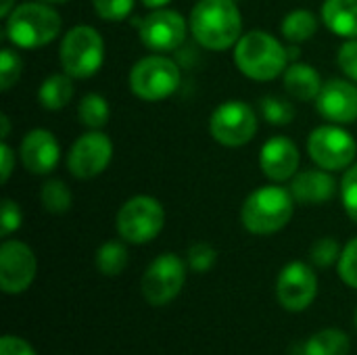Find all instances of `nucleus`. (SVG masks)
Segmentation results:
<instances>
[{
	"instance_id": "obj_1",
	"label": "nucleus",
	"mask_w": 357,
	"mask_h": 355,
	"mask_svg": "<svg viewBox=\"0 0 357 355\" xmlns=\"http://www.w3.org/2000/svg\"><path fill=\"white\" fill-rule=\"evenodd\" d=\"M195 40L207 50H228L243 36V15L234 0H199L188 19Z\"/></svg>"
},
{
	"instance_id": "obj_2",
	"label": "nucleus",
	"mask_w": 357,
	"mask_h": 355,
	"mask_svg": "<svg viewBox=\"0 0 357 355\" xmlns=\"http://www.w3.org/2000/svg\"><path fill=\"white\" fill-rule=\"evenodd\" d=\"M234 63L245 77L255 82H270L287 71L289 50L276 36L253 29L243 33L236 42Z\"/></svg>"
},
{
	"instance_id": "obj_3",
	"label": "nucleus",
	"mask_w": 357,
	"mask_h": 355,
	"mask_svg": "<svg viewBox=\"0 0 357 355\" xmlns=\"http://www.w3.org/2000/svg\"><path fill=\"white\" fill-rule=\"evenodd\" d=\"M295 197L289 188L278 186L276 182L270 186L255 188L243 203L241 222L243 226L257 236H268L280 232L293 218Z\"/></svg>"
},
{
	"instance_id": "obj_4",
	"label": "nucleus",
	"mask_w": 357,
	"mask_h": 355,
	"mask_svg": "<svg viewBox=\"0 0 357 355\" xmlns=\"http://www.w3.org/2000/svg\"><path fill=\"white\" fill-rule=\"evenodd\" d=\"M4 33L17 48H42L50 44L63 27L61 15L44 2H23L4 19Z\"/></svg>"
},
{
	"instance_id": "obj_5",
	"label": "nucleus",
	"mask_w": 357,
	"mask_h": 355,
	"mask_svg": "<svg viewBox=\"0 0 357 355\" xmlns=\"http://www.w3.org/2000/svg\"><path fill=\"white\" fill-rule=\"evenodd\" d=\"M59 59L73 80L92 77L105 63V40L92 25H75L63 36Z\"/></svg>"
},
{
	"instance_id": "obj_6",
	"label": "nucleus",
	"mask_w": 357,
	"mask_h": 355,
	"mask_svg": "<svg viewBox=\"0 0 357 355\" xmlns=\"http://www.w3.org/2000/svg\"><path fill=\"white\" fill-rule=\"evenodd\" d=\"M182 82V71L176 61L165 54H149L130 69V90L146 103L169 98Z\"/></svg>"
},
{
	"instance_id": "obj_7",
	"label": "nucleus",
	"mask_w": 357,
	"mask_h": 355,
	"mask_svg": "<svg viewBox=\"0 0 357 355\" xmlns=\"http://www.w3.org/2000/svg\"><path fill=\"white\" fill-rule=\"evenodd\" d=\"M165 226L163 205L149 195H136L128 199L115 218V228L126 243L144 245L159 236Z\"/></svg>"
},
{
	"instance_id": "obj_8",
	"label": "nucleus",
	"mask_w": 357,
	"mask_h": 355,
	"mask_svg": "<svg viewBox=\"0 0 357 355\" xmlns=\"http://www.w3.org/2000/svg\"><path fill=\"white\" fill-rule=\"evenodd\" d=\"M307 153L318 167L328 172H341L354 165L357 142L339 123H326L312 130L307 138Z\"/></svg>"
},
{
	"instance_id": "obj_9",
	"label": "nucleus",
	"mask_w": 357,
	"mask_h": 355,
	"mask_svg": "<svg viewBox=\"0 0 357 355\" xmlns=\"http://www.w3.org/2000/svg\"><path fill=\"white\" fill-rule=\"evenodd\" d=\"M209 132L224 146H245L257 134V115L245 100H226L213 109Z\"/></svg>"
},
{
	"instance_id": "obj_10",
	"label": "nucleus",
	"mask_w": 357,
	"mask_h": 355,
	"mask_svg": "<svg viewBox=\"0 0 357 355\" xmlns=\"http://www.w3.org/2000/svg\"><path fill=\"white\" fill-rule=\"evenodd\" d=\"M186 282V264L176 253H163L155 257L142 276V295L151 305L172 303Z\"/></svg>"
},
{
	"instance_id": "obj_11",
	"label": "nucleus",
	"mask_w": 357,
	"mask_h": 355,
	"mask_svg": "<svg viewBox=\"0 0 357 355\" xmlns=\"http://www.w3.org/2000/svg\"><path fill=\"white\" fill-rule=\"evenodd\" d=\"M113 159V142L100 130H90L82 134L67 157L69 174L77 180H90L102 174Z\"/></svg>"
},
{
	"instance_id": "obj_12",
	"label": "nucleus",
	"mask_w": 357,
	"mask_h": 355,
	"mask_svg": "<svg viewBox=\"0 0 357 355\" xmlns=\"http://www.w3.org/2000/svg\"><path fill=\"white\" fill-rule=\"evenodd\" d=\"M186 19L167 6L151 10V15L138 21L140 40L153 52H172L180 48L186 40Z\"/></svg>"
},
{
	"instance_id": "obj_13",
	"label": "nucleus",
	"mask_w": 357,
	"mask_h": 355,
	"mask_svg": "<svg viewBox=\"0 0 357 355\" xmlns=\"http://www.w3.org/2000/svg\"><path fill=\"white\" fill-rule=\"evenodd\" d=\"M318 295V278L312 266L303 262L287 264L276 282V297L278 303L287 312H303L307 310Z\"/></svg>"
},
{
	"instance_id": "obj_14",
	"label": "nucleus",
	"mask_w": 357,
	"mask_h": 355,
	"mask_svg": "<svg viewBox=\"0 0 357 355\" xmlns=\"http://www.w3.org/2000/svg\"><path fill=\"white\" fill-rule=\"evenodd\" d=\"M38 262L21 241H4L0 247V289L8 295L27 291L36 278Z\"/></svg>"
},
{
	"instance_id": "obj_15",
	"label": "nucleus",
	"mask_w": 357,
	"mask_h": 355,
	"mask_svg": "<svg viewBox=\"0 0 357 355\" xmlns=\"http://www.w3.org/2000/svg\"><path fill=\"white\" fill-rule=\"evenodd\" d=\"M316 109L331 123H354L357 119V86L347 80H328L316 98Z\"/></svg>"
},
{
	"instance_id": "obj_16",
	"label": "nucleus",
	"mask_w": 357,
	"mask_h": 355,
	"mask_svg": "<svg viewBox=\"0 0 357 355\" xmlns=\"http://www.w3.org/2000/svg\"><path fill=\"white\" fill-rule=\"evenodd\" d=\"M19 157L23 167L33 176H46L50 174L59 159H61V146L52 132L44 128L29 130L19 146Z\"/></svg>"
},
{
	"instance_id": "obj_17",
	"label": "nucleus",
	"mask_w": 357,
	"mask_h": 355,
	"mask_svg": "<svg viewBox=\"0 0 357 355\" xmlns=\"http://www.w3.org/2000/svg\"><path fill=\"white\" fill-rule=\"evenodd\" d=\"M301 155L297 144L287 136H274L264 142L259 153V167L264 176L272 182H287L293 180L299 172Z\"/></svg>"
},
{
	"instance_id": "obj_18",
	"label": "nucleus",
	"mask_w": 357,
	"mask_h": 355,
	"mask_svg": "<svg viewBox=\"0 0 357 355\" xmlns=\"http://www.w3.org/2000/svg\"><path fill=\"white\" fill-rule=\"evenodd\" d=\"M289 190L297 203L322 205V203H328L337 195V182L333 178V172L328 169H322V167L303 169L295 174Z\"/></svg>"
},
{
	"instance_id": "obj_19",
	"label": "nucleus",
	"mask_w": 357,
	"mask_h": 355,
	"mask_svg": "<svg viewBox=\"0 0 357 355\" xmlns=\"http://www.w3.org/2000/svg\"><path fill=\"white\" fill-rule=\"evenodd\" d=\"M320 17L324 25L339 38H357V0H324Z\"/></svg>"
},
{
	"instance_id": "obj_20",
	"label": "nucleus",
	"mask_w": 357,
	"mask_h": 355,
	"mask_svg": "<svg viewBox=\"0 0 357 355\" xmlns=\"http://www.w3.org/2000/svg\"><path fill=\"white\" fill-rule=\"evenodd\" d=\"M282 75H284L287 92L293 98L303 100V103L316 100L320 90H322V86H324L320 73L312 65H307V63H293V65L287 67V71Z\"/></svg>"
},
{
	"instance_id": "obj_21",
	"label": "nucleus",
	"mask_w": 357,
	"mask_h": 355,
	"mask_svg": "<svg viewBox=\"0 0 357 355\" xmlns=\"http://www.w3.org/2000/svg\"><path fill=\"white\" fill-rule=\"evenodd\" d=\"M73 77L67 73H54L48 75L40 90H38V100L46 111H61L63 107L69 105L73 98Z\"/></svg>"
},
{
	"instance_id": "obj_22",
	"label": "nucleus",
	"mask_w": 357,
	"mask_h": 355,
	"mask_svg": "<svg viewBox=\"0 0 357 355\" xmlns=\"http://www.w3.org/2000/svg\"><path fill=\"white\" fill-rule=\"evenodd\" d=\"M349 337L339 328H324L303 343V355H349Z\"/></svg>"
},
{
	"instance_id": "obj_23",
	"label": "nucleus",
	"mask_w": 357,
	"mask_h": 355,
	"mask_svg": "<svg viewBox=\"0 0 357 355\" xmlns=\"http://www.w3.org/2000/svg\"><path fill=\"white\" fill-rule=\"evenodd\" d=\"M280 31H282L284 40H289L291 44H303V42H307V40H312L316 36L318 17L307 8L291 10L280 23Z\"/></svg>"
},
{
	"instance_id": "obj_24",
	"label": "nucleus",
	"mask_w": 357,
	"mask_h": 355,
	"mask_svg": "<svg viewBox=\"0 0 357 355\" xmlns=\"http://www.w3.org/2000/svg\"><path fill=\"white\" fill-rule=\"evenodd\" d=\"M130 262L128 247L119 241H107L96 251V268L105 276H119Z\"/></svg>"
},
{
	"instance_id": "obj_25",
	"label": "nucleus",
	"mask_w": 357,
	"mask_h": 355,
	"mask_svg": "<svg viewBox=\"0 0 357 355\" xmlns=\"http://www.w3.org/2000/svg\"><path fill=\"white\" fill-rule=\"evenodd\" d=\"M77 117L82 121V126L90 128V130H100L102 126H107L109 117H111V109L105 96L100 94H86L79 105H77Z\"/></svg>"
},
{
	"instance_id": "obj_26",
	"label": "nucleus",
	"mask_w": 357,
	"mask_h": 355,
	"mask_svg": "<svg viewBox=\"0 0 357 355\" xmlns=\"http://www.w3.org/2000/svg\"><path fill=\"white\" fill-rule=\"evenodd\" d=\"M40 201H42V207L48 213L61 216V213L71 209L73 197H71V190L67 188V184L63 180H48V182L42 184Z\"/></svg>"
},
{
	"instance_id": "obj_27",
	"label": "nucleus",
	"mask_w": 357,
	"mask_h": 355,
	"mask_svg": "<svg viewBox=\"0 0 357 355\" xmlns=\"http://www.w3.org/2000/svg\"><path fill=\"white\" fill-rule=\"evenodd\" d=\"M259 109L264 119L272 126H289L295 119V107L280 96H264Z\"/></svg>"
},
{
	"instance_id": "obj_28",
	"label": "nucleus",
	"mask_w": 357,
	"mask_h": 355,
	"mask_svg": "<svg viewBox=\"0 0 357 355\" xmlns=\"http://www.w3.org/2000/svg\"><path fill=\"white\" fill-rule=\"evenodd\" d=\"M341 245L337 239H331V236H324L320 241H316L310 249V259L316 268H331L333 264H339L341 259Z\"/></svg>"
},
{
	"instance_id": "obj_29",
	"label": "nucleus",
	"mask_w": 357,
	"mask_h": 355,
	"mask_svg": "<svg viewBox=\"0 0 357 355\" xmlns=\"http://www.w3.org/2000/svg\"><path fill=\"white\" fill-rule=\"evenodd\" d=\"M21 67H23L21 56L13 48H2V52H0V88L4 92L10 90L13 84L19 80Z\"/></svg>"
},
{
	"instance_id": "obj_30",
	"label": "nucleus",
	"mask_w": 357,
	"mask_h": 355,
	"mask_svg": "<svg viewBox=\"0 0 357 355\" xmlns=\"http://www.w3.org/2000/svg\"><path fill=\"white\" fill-rule=\"evenodd\" d=\"M94 13L105 21H123L134 10V0H92Z\"/></svg>"
},
{
	"instance_id": "obj_31",
	"label": "nucleus",
	"mask_w": 357,
	"mask_h": 355,
	"mask_svg": "<svg viewBox=\"0 0 357 355\" xmlns=\"http://www.w3.org/2000/svg\"><path fill=\"white\" fill-rule=\"evenodd\" d=\"M218 259V251L209 243H195L186 253V264L192 272H209Z\"/></svg>"
},
{
	"instance_id": "obj_32",
	"label": "nucleus",
	"mask_w": 357,
	"mask_h": 355,
	"mask_svg": "<svg viewBox=\"0 0 357 355\" xmlns=\"http://www.w3.org/2000/svg\"><path fill=\"white\" fill-rule=\"evenodd\" d=\"M341 201H343L345 213L357 224V163L347 167L341 180Z\"/></svg>"
},
{
	"instance_id": "obj_33",
	"label": "nucleus",
	"mask_w": 357,
	"mask_h": 355,
	"mask_svg": "<svg viewBox=\"0 0 357 355\" xmlns=\"http://www.w3.org/2000/svg\"><path fill=\"white\" fill-rule=\"evenodd\" d=\"M339 276H341V280L347 287L357 289V236L345 245V249L341 253V259H339Z\"/></svg>"
},
{
	"instance_id": "obj_34",
	"label": "nucleus",
	"mask_w": 357,
	"mask_h": 355,
	"mask_svg": "<svg viewBox=\"0 0 357 355\" xmlns=\"http://www.w3.org/2000/svg\"><path fill=\"white\" fill-rule=\"evenodd\" d=\"M21 222H23V213H21V207L10 201V199H4L2 201V220H0V234L6 239L10 236L15 230L21 228Z\"/></svg>"
},
{
	"instance_id": "obj_35",
	"label": "nucleus",
	"mask_w": 357,
	"mask_h": 355,
	"mask_svg": "<svg viewBox=\"0 0 357 355\" xmlns=\"http://www.w3.org/2000/svg\"><path fill=\"white\" fill-rule=\"evenodd\" d=\"M337 63L341 67V71L357 84V38L356 40H347L337 54Z\"/></svg>"
},
{
	"instance_id": "obj_36",
	"label": "nucleus",
	"mask_w": 357,
	"mask_h": 355,
	"mask_svg": "<svg viewBox=\"0 0 357 355\" xmlns=\"http://www.w3.org/2000/svg\"><path fill=\"white\" fill-rule=\"evenodd\" d=\"M0 355H36V352L27 341L6 335L0 339Z\"/></svg>"
},
{
	"instance_id": "obj_37",
	"label": "nucleus",
	"mask_w": 357,
	"mask_h": 355,
	"mask_svg": "<svg viewBox=\"0 0 357 355\" xmlns=\"http://www.w3.org/2000/svg\"><path fill=\"white\" fill-rule=\"evenodd\" d=\"M0 161H2V165H0V180H2V184H6L8 178H10V174H13L15 153H13V149H10L4 140H2V144H0Z\"/></svg>"
},
{
	"instance_id": "obj_38",
	"label": "nucleus",
	"mask_w": 357,
	"mask_h": 355,
	"mask_svg": "<svg viewBox=\"0 0 357 355\" xmlns=\"http://www.w3.org/2000/svg\"><path fill=\"white\" fill-rule=\"evenodd\" d=\"M140 2L151 10H157V8H165L172 0H140Z\"/></svg>"
},
{
	"instance_id": "obj_39",
	"label": "nucleus",
	"mask_w": 357,
	"mask_h": 355,
	"mask_svg": "<svg viewBox=\"0 0 357 355\" xmlns=\"http://www.w3.org/2000/svg\"><path fill=\"white\" fill-rule=\"evenodd\" d=\"M13 8H15V0H0V15H2V19H6Z\"/></svg>"
},
{
	"instance_id": "obj_40",
	"label": "nucleus",
	"mask_w": 357,
	"mask_h": 355,
	"mask_svg": "<svg viewBox=\"0 0 357 355\" xmlns=\"http://www.w3.org/2000/svg\"><path fill=\"white\" fill-rule=\"evenodd\" d=\"M0 123H2V140H6L8 138V117L6 115H0Z\"/></svg>"
},
{
	"instance_id": "obj_41",
	"label": "nucleus",
	"mask_w": 357,
	"mask_h": 355,
	"mask_svg": "<svg viewBox=\"0 0 357 355\" xmlns=\"http://www.w3.org/2000/svg\"><path fill=\"white\" fill-rule=\"evenodd\" d=\"M40 2H52V4H63V2H69V0H40Z\"/></svg>"
},
{
	"instance_id": "obj_42",
	"label": "nucleus",
	"mask_w": 357,
	"mask_h": 355,
	"mask_svg": "<svg viewBox=\"0 0 357 355\" xmlns=\"http://www.w3.org/2000/svg\"><path fill=\"white\" fill-rule=\"evenodd\" d=\"M356 328H357V312H356Z\"/></svg>"
}]
</instances>
